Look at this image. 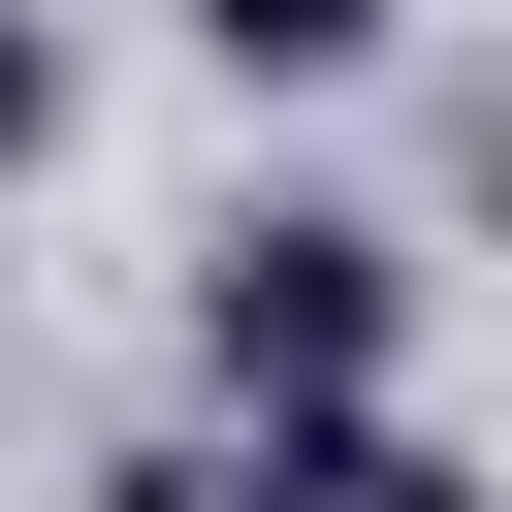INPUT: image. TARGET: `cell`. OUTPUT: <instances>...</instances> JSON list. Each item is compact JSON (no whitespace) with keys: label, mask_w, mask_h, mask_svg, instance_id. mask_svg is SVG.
<instances>
[{"label":"cell","mask_w":512,"mask_h":512,"mask_svg":"<svg viewBox=\"0 0 512 512\" xmlns=\"http://www.w3.org/2000/svg\"><path fill=\"white\" fill-rule=\"evenodd\" d=\"M160 32H192V64H224V96H352V64H384V32H416V0H160Z\"/></svg>","instance_id":"cell-3"},{"label":"cell","mask_w":512,"mask_h":512,"mask_svg":"<svg viewBox=\"0 0 512 512\" xmlns=\"http://www.w3.org/2000/svg\"><path fill=\"white\" fill-rule=\"evenodd\" d=\"M224 512H480L416 416H288V448H224Z\"/></svg>","instance_id":"cell-2"},{"label":"cell","mask_w":512,"mask_h":512,"mask_svg":"<svg viewBox=\"0 0 512 512\" xmlns=\"http://www.w3.org/2000/svg\"><path fill=\"white\" fill-rule=\"evenodd\" d=\"M32 128H64V32H32V0H0V160H32Z\"/></svg>","instance_id":"cell-4"},{"label":"cell","mask_w":512,"mask_h":512,"mask_svg":"<svg viewBox=\"0 0 512 512\" xmlns=\"http://www.w3.org/2000/svg\"><path fill=\"white\" fill-rule=\"evenodd\" d=\"M384 352H416V256L352 224V192H256L224 256H192V384L288 448V416H384Z\"/></svg>","instance_id":"cell-1"}]
</instances>
